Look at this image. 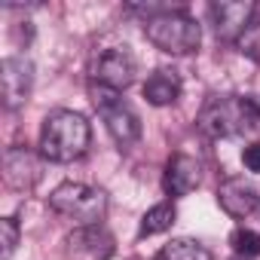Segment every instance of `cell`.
I'll return each instance as SVG.
<instances>
[{
  "label": "cell",
  "mask_w": 260,
  "mask_h": 260,
  "mask_svg": "<svg viewBox=\"0 0 260 260\" xmlns=\"http://www.w3.org/2000/svg\"><path fill=\"white\" fill-rule=\"evenodd\" d=\"M49 208L58 211L61 217L77 220L80 226H98L107 214V193L101 187L68 181L49 193Z\"/></svg>",
  "instance_id": "obj_3"
},
{
  "label": "cell",
  "mask_w": 260,
  "mask_h": 260,
  "mask_svg": "<svg viewBox=\"0 0 260 260\" xmlns=\"http://www.w3.org/2000/svg\"><path fill=\"white\" fill-rule=\"evenodd\" d=\"M175 217H178L175 205H172V202H159V205H153L150 211H144L141 226H138V236H141V239H147V236H159V233L172 230Z\"/></svg>",
  "instance_id": "obj_14"
},
{
  "label": "cell",
  "mask_w": 260,
  "mask_h": 260,
  "mask_svg": "<svg viewBox=\"0 0 260 260\" xmlns=\"http://www.w3.org/2000/svg\"><path fill=\"white\" fill-rule=\"evenodd\" d=\"M144 98L153 104V107H169L181 98V74L172 71V68H159L147 77L144 83Z\"/></svg>",
  "instance_id": "obj_12"
},
{
  "label": "cell",
  "mask_w": 260,
  "mask_h": 260,
  "mask_svg": "<svg viewBox=\"0 0 260 260\" xmlns=\"http://www.w3.org/2000/svg\"><path fill=\"white\" fill-rule=\"evenodd\" d=\"M260 119V107L254 104V98H242V95H214L205 101V107L196 116V128L211 138H236L248 128H254Z\"/></svg>",
  "instance_id": "obj_2"
},
{
  "label": "cell",
  "mask_w": 260,
  "mask_h": 260,
  "mask_svg": "<svg viewBox=\"0 0 260 260\" xmlns=\"http://www.w3.org/2000/svg\"><path fill=\"white\" fill-rule=\"evenodd\" d=\"M230 245H233L236 257L254 260V257L260 254V233H254V230H248V226H239V230H233Z\"/></svg>",
  "instance_id": "obj_16"
},
{
  "label": "cell",
  "mask_w": 260,
  "mask_h": 260,
  "mask_svg": "<svg viewBox=\"0 0 260 260\" xmlns=\"http://www.w3.org/2000/svg\"><path fill=\"white\" fill-rule=\"evenodd\" d=\"M31 83H34V64L25 55H10L0 64V95L10 110H16L19 104L28 101L31 95Z\"/></svg>",
  "instance_id": "obj_8"
},
{
  "label": "cell",
  "mask_w": 260,
  "mask_h": 260,
  "mask_svg": "<svg viewBox=\"0 0 260 260\" xmlns=\"http://www.w3.org/2000/svg\"><path fill=\"white\" fill-rule=\"evenodd\" d=\"M0 245H4V260H10L13 254H16V248H19V223H16V217H4L0 220Z\"/></svg>",
  "instance_id": "obj_18"
},
{
  "label": "cell",
  "mask_w": 260,
  "mask_h": 260,
  "mask_svg": "<svg viewBox=\"0 0 260 260\" xmlns=\"http://www.w3.org/2000/svg\"><path fill=\"white\" fill-rule=\"evenodd\" d=\"M199 181H202V166H199L193 156H187V153H175V156L169 159L166 172H162V190H166L172 199L193 193V190L199 187Z\"/></svg>",
  "instance_id": "obj_10"
},
{
  "label": "cell",
  "mask_w": 260,
  "mask_h": 260,
  "mask_svg": "<svg viewBox=\"0 0 260 260\" xmlns=\"http://www.w3.org/2000/svg\"><path fill=\"white\" fill-rule=\"evenodd\" d=\"M156 260H214V257L196 239H172L169 245H162V251L156 254Z\"/></svg>",
  "instance_id": "obj_15"
},
{
  "label": "cell",
  "mask_w": 260,
  "mask_h": 260,
  "mask_svg": "<svg viewBox=\"0 0 260 260\" xmlns=\"http://www.w3.org/2000/svg\"><path fill=\"white\" fill-rule=\"evenodd\" d=\"M135 74H138V61L128 52V46H107L92 58V83L95 86L122 92L135 83Z\"/></svg>",
  "instance_id": "obj_6"
},
{
  "label": "cell",
  "mask_w": 260,
  "mask_h": 260,
  "mask_svg": "<svg viewBox=\"0 0 260 260\" xmlns=\"http://www.w3.org/2000/svg\"><path fill=\"white\" fill-rule=\"evenodd\" d=\"M92 128L83 113L52 110L40 128V153L49 162H74L89 150Z\"/></svg>",
  "instance_id": "obj_1"
},
{
  "label": "cell",
  "mask_w": 260,
  "mask_h": 260,
  "mask_svg": "<svg viewBox=\"0 0 260 260\" xmlns=\"http://www.w3.org/2000/svg\"><path fill=\"white\" fill-rule=\"evenodd\" d=\"M236 260H245V257H236Z\"/></svg>",
  "instance_id": "obj_20"
},
{
  "label": "cell",
  "mask_w": 260,
  "mask_h": 260,
  "mask_svg": "<svg viewBox=\"0 0 260 260\" xmlns=\"http://www.w3.org/2000/svg\"><path fill=\"white\" fill-rule=\"evenodd\" d=\"M217 205L230 217L245 220L248 214H254L260 208V193L245 178H223V184L217 187Z\"/></svg>",
  "instance_id": "obj_9"
},
{
  "label": "cell",
  "mask_w": 260,
  "mask_h": 260,
  "mask_svg": "<svg viewBox=\"0 0 260 260\" xmlns=\"http://www.w3.org/2000/svg\"><path fill=\"white\" fill-rule=\"evenodd\" d=\"M144 34L156 49H162L169 55H190L199 49V40H202L199 22L193 16H187V10L166 13L159 19L144 22Z\"/></svg>",
  "instance_id": "obj_4"
},
{
  "label": "cell",
  "mask_w": 260,
  "mask_h": 260,
  "mask_svg": "<svg viewBox=\"0 0 260 260\" xmlns=\"http://www.w3.org/2000/svg\"><path fill=\"white\" fill-rule=\"evenodd\" d=\"M242 162L248 172H260V141H254L242 150Z\"/></svg>",
  "instance_id": "obj_19"
},
{
  "label": "cell",
  "mask_w": 260,
  "mask_h": 260,
  "mask_svg": "<svg viewBox=\"0 0 260 260\" xmlns=\"http://www.w3.org/2000/svg\"><path fill=\"white\" fill-rule=\"evenodd\" d=\"M68 242H71L74 251H86V254H92V257H98V260H104V257L113 254V236H110L101 223H98V226H80Z\"/></svg>",
  "instance_id": "obj_13"
},
{
  "label": "cell",
  "mask_w": 260,
  "mask_h": 260,
  "mask_svg": "<svg viewBox=\"0 0 260 260\" xmlns=\"http://www.w3.org/2000/svg\"><path fill=\"white\" fill-rule=\"evenodd\" d=\"M92 104H95L98 116L104 119V128L110 132V138L119 147H132L141 138V116L135 113V107L128 101H122L119 92L92 83Z\"/></svg>",
  "instance_id": "obj_5"
},
{
  "label": "cell",
  "mask_w": 260,
  "mask_h": 260,
  "mask_svg": "<svg viewBox=\"0 0 260 260\" xmlns=\"http://www.w3.org/2000/svg\"><path fill=\"white\" fill-rule=\"evenodd\" d=\"M257 16V4H236V0H220V4H211L208 7V19H211V28L217 34V40L223 43H236L245 28L254 22Z\"/></svg>",
  "instance_id": "obj_7"
},
{
  "label": "cell",
  "mask_w": 260,
  "mask_h": 260,
  "mask_svg": "<svg viewBox=\"0 0 260 260\" xmlns=\"http://www.w3.org/2000/svg\"><path fill=\"white\" fill-rule=\"evenodd\" d=\"M236 46H239L242 55H248L251 61L260 64V4H257V16H254V22L245 28V34L236 40Z\"/></svg>",
  "instance_id": "obj_17"
},
{
  "label": "cell",
  "mask_w": 260,
  "mask_h": 260,
  "mask_svg": "<svg viewBox=\"0 0 260 260\" xmlns=\"http://www.w3.org/2000/svg\"><path fill=\"white\" fill-rule=\"evenodd\" d=\"M4 178L13 190H31L40 181V159L28 147H10L4 153Z\"/></svg>",
  "instance_id": "obj_11"
}]
</instances>
